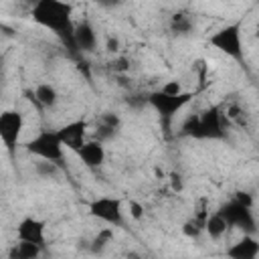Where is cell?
<instances>
[{"instance_id":"52a82bcc","label":"cell","mask_w":259,"mask_h":259,"mask_svg":"<svg viewBox=\"0 0 259 259\" xmlns=\"http://www.w3.org/2000/svg\"><path fill=\"white\" fill-rule=\"evenodd\" d=\"M57 132H59L61 142H63V146H65L67 150L77 152V150L87 142V121H83V119L69 121V123L61 125Z\"/></svg>"},{"instance_id":"5b68a950","label":"cell","mask_w":259,"mask_h":259,"mask_svg":"<svg viewBox=\"0 0 259 259\" xmlns=\"http://www.w3.org/2000/svg\"><path fill=\"white\" fill-rule=\"evenodd\" d=\"M22 130H24V117L16 109H6L0 115V140L8 150H14Z\"/></svg>"},{"instance_id":"ba28073f","label":"cell","mask_w":259,"mask_h":259,"mask_svg":"<svg viewBox=\"0 0 259 259\" xmlns=\"http://www.w3.org/2000/svg\"><path fill=\"white\" fill-rule=\"evenodd\" d=\"M45 223L36 217H26L18 223L16 227V235L20 241H28V243H36V245H45Z\"/></svg>"},{"instance_id":"44dd1931","label":"cell","mask_w":259,"mask_h":259,"mask_svg":"<svg viewBox=\"0 0 259 259\" xmlns=\"http://www.w3.org/2000/svg\"><path fill=\"white\" fill-rule=\"evenodd\" d=\"M235 200L241 202V204H245V206H249V208L253 206V198H251L247 192H237V194H235Z\"/></svg>"},{"instance_id":"ac0fdd59","label":"cell","mask_w":259,"mask_h":259,"mask_svg":"<svg viewBox=\"0 0 259 259\" xmlns=\"http://www.w3.org/2000/svg\"><path fill=\"white\" fill-rule=\"evenodd\" d=\"M160 91H164L168 95H178V93H182V85H180V81H168L166 85H162Z\"/></svg>"},{"instance_id":"ffe728a7","label":"cell","mask_w":259,"mask_h":259,"mask_svg":"<svg viewBox=\"0 0 259 259\" xmlns=\"http://www.w3.org/2000/svg\"><path fill=\"white\" fill-rule=\"evenodd\" d=\"M174 28H178V30H188V28H190V22H188L182 14H176V16H174Z\"/></svg>"},{"instance_id":"5bb4252c","label":"cell","mask_w":259,"mask_h":259,"mask_svg":"<svg viewBox=\"0 0 259 259\" xmlns=\"http://www.w3.org/2000/svg\"><path fill=\"white\" fill-rule=\"evenodd\" d=\"M40 249L42 247L36 245V243H28V241H20L18 239V243L10 251V257L12 259H34V257L40 255Z\"/></svg>"},{"instance_id":"d6986e66","label":"cell","mask_w":259,"mask_h":259,"mask_svg":"<svg viewBox=\"0 0 259 259\" xmlns=\"http://www.w3.org/2000/svg\"><path fill=\"white\" fill-rule=\"evenodd\" d=\"M130 217L136 219V221H140L144 217V206L140 202H136V200H130Z\"/></svg>"},{"instance_id":"9c48e42d","label":"cell","mask_w":259,"mask_h":259,"mask_svg":"<svg viewBox=\"0 0 259 259\" xmlns=\"http://www.w3.org/2000/svg\"><path fill=\"white\" fill-rule=\"evenodd\" d=\"M221 212H223V217L229 221L231 227H241V229H251V227H253V219H251L249 206L237 202L235 198H233L227 206H223Z\"/></svg>"},{"instance_id":"8fae6325","label":"cell","mask_w":259,"mask_h":259,"mask_svg":"<svg viewBox=\"0 0 259 259\" xmlns=\"http://www.w3.org/2000/svg\"><path fill=\"white\" fill-rule=\"evenodd\" d=\"M227 255L235 259H253L259 255V241L253 239L251 235H243L237 243H233L227 249Z\"/></svg>"},{"instance_id":"3957f363","label":"cell","mask_w":259,"mask_h":259,"mask_svg":"<svg viewBox=\"0 0 259 259\" xmlns=\"http://www.w3.org/2000/svg\"><path fill=\"white\" fill-rule=\"evenodd\" d=\"M214 49H219L221 53H225L227 57L233 59H241L243 57V34H241V26L239 24H227L223 28H219L210 40H208Z\"/></svg>"},{"instance_id":"6da1fadb","label":"cell","mask_w":259,"mask_h":259,"mask_svg":"<svg viewBox=\"0 0 259 259\" xmlns=\"http://www.w3.org/2000/svg\"><path fill=\"white\" fill-rule=\"evenodd\" d=\"M30 14L40 26L53 30L55 34H59L63 38L73 40L75 24H73L71 4H67L63 0H34Z\"/></svg>"},{"instance_id":"4fadbf2b","label":"cell","mask_w":259,"mask_h":259,"mask_svg":"<svg viewBox=\"0 0 259 259\" xmlns=\"http://www.w3.org/2000/svg\"><path fill=\"white\" fill-rule=\"evenodd\" d=\"M229 229H231V225H229V221L223 217V212H221V210H217V212L208 214V219H206V227H204V233H208V237H210V239H221V237H225Z\"/></svg>"},{"instance_id":"2e32d148","label":"cell","mask_w":259,"mask_h":259,"mask_svg":"<svg viewBox=\"0 0 259 259\" xmlns=\"http://www.w3.org/2000/svg\"><path fill=\"white\" fill-rule=\"evenodd\" d=\"M34 99H36L42 107H53V105L57 103L59 95H57V89H55L51 83H40V85H36V89H34Z\"/></svg>"},{"instance_id":"7a4b0ae2","label":"cell","mask_w":259,"mask_h":259,"mask_svg":"<svg viewBox=\"0 0 259 259\" xmlns=\"http://www.w3.org/2000/svg\"><path fill=\"white\" fill-rule=\"evenodd\" d=\"M26 150H28L30 154H34L36 158H40L42 162H53V164H57V162L63 160L67 148L63 146L61 136H59L57 130H53V132H51V130H42V132H38L32 140L26 142Z\"/></svg>"},{"instance_id":"7c38bea8","label":"cell","mask_w":259,"mask_h":259,"mask_svg":"<svg viewBox=\"0 0 259 259\" xmlns=\"http://www.w3.org/2000/svg\"><path fill=\"white\" fill-rule=\"evenodd\" d=\"M73 42L83 49V51H91L97 42V34L93 32V26L89 22H81L75 26V32H73Z\"/></svg>"},{"instance_id":"277c9868","label":"cell","mask_w":259,"mask_h":259,"mask_svg":"<svg viewBox=\"0 0 259 259\" xmlns=\"http://www.w3.org/2000/svg\"><path fill=\"white\" fill-rule=\"evenodd\" d=\"M89 212L109 225V227H117L123 223V208H121V200L119 198H113V196H97L91 204H89Z\"/></svg>"},{"instance_id":"e0dca14e","label":"cell","mask_w":259,"mask_h":259,"mask_svg":"<svg viewBox=\"0 0 259 259\" xmlns=\"http://www.w3.org/2000/svg\"><path fill=\"white\" fill-rule=\"evenodd\" d=\"M168 180H170V188H172V192H182V190H184V180H182V176H180L178 172H172Z\"/></svg>"},{"instance_id":"9a60e30c","label":"cell","mask_w":259,"mask_h":259,"mask_svg":"<svg viewBox=\"0 0 259 259\" xmlns=\"http://www.w3.org/2000/svg\"><path fill=\"white\" fill-rule=\"evenodd\" d=\"M119 125V119L117 115L113 113H105V115H99L97 119V125H95V134H97V140H103V138H109L115 127Z\"/></svg>"},{"instance_id":"8992f818","label":"cell","mask_w":259,"mask_h":259,"mask_svg":"<svg viewBox=\"0 0 259 259\" xmlns=\"http://www.w3.org/2000/svg\"><path fill=\"white\" fill-rule=\"evenodd\" d=\"M190 99H192V93H188V91H182L178 95H168L164 91H156L150 95V103L164 117H172L174 113H178V109H182Z\"/></svg>"},{"instance_id":"7402d4cb","label":"cell","mask_w":259,"mask_h":259,"mask_svg":"<svg viewBox=\"0 0 259 259\" xmlns=\"http://www.w3.org/2000/svg\"><path fill=\"white\" fill-rule=\"evenodd\" d=\"M117 47H119V40L117 38H109L107 40V51H117Z\"/></svg>"},{"instance_id":"30bf717a","label":"cell","mask_w":259,"mask_h":259,"mask_svg":"<svg viewBox=\"0 0 259 259\" xmlns=\"http://www.w3.org/2000/svg\"><path fill=\"white\" fill-rule=\"evenodd\" d=\"M79 160L87 168H99L105 162V148L101 140H87L79 150H77Z\"/></svg>"}]
</instances>
